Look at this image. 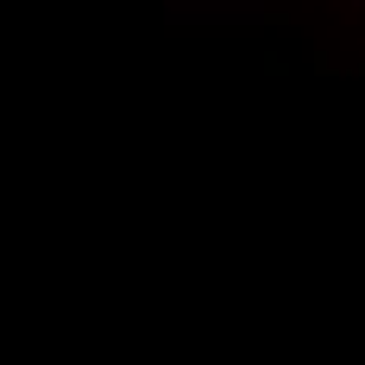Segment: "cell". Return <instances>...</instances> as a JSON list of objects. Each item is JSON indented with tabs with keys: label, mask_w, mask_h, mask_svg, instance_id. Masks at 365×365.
Returning <instances> with one entry per match:
<instances>
[{
	"label": "cell",
	"mask_w": 365,
	"mask_h": 365,
	"mask_svg": "<svg viewBox=\"0 0 365 365\" xmlns=\"http://www.w3.org/2000/svg\"><path fill=\"white\" fill-rule=\"evenodd\" d=\"M164 13L177 19V26H208V19H258L264 6L258 0H164Z\"/></svg>",
	"instance_id": "obj_1"
},
{
	"label": "cell",
	"mask_w": 365,
	"mask_h": 365,
	"mask_svg": "<svg viewBox=\"0 0 365 365\" xmlns=\"http://www.w3.org/2000/svg\"><path fill=\"white\" fill-rule=\"evenodd\" d=\"M359 26H365V13H359Z\"/></svg>",
	"instance_id": "obj_2"
}]
</instances>
